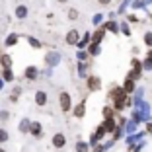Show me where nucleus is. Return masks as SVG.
<instances>
[{
  "mask_svg": "<svg viewBox=\"0 0 152 152\" xmlns=\"http://www.w3.org/2000/svg\"><path fill=\"white\" fill-rule=\"evenodd\" d=\"M58 102H61V107H63V111H68V109H70V96H68L66 92H63V94L58 96Z\"/></svg>",
  "mask_w": 152,
  "mask_h": 152,
  "instance_id": "f257e3e1",
  "label": "nucleus"
},
{
  "mask_svg": "<svg viewBox=\"0 0 152 152\" xmlns=\"http://www.w3.org/2000/svg\"><path fill=\"white\" fill-rule=\"evenodd\" d=\"M78 39H80L78 31H74V29H72V31H68V35H66V43L68 45H76V43H78Z\"/></svg>",
  "mask_w": 152,
  "mask_h": 152,
  "instance_id": "f03ea898",
  "label": "nucleus"
},
{
  "mask_svg": "<svg viewBox=\"0 0 152 152\" xmlns=\"http://www.w3.org/2000/svg\"><path fill=\"white\" fill-rule=\"evenodd\" d=\"M35 102H37V105H45V103H47V94H45V92H37Z\"/></svg>",
  "mask_w": 152,
  "mask_h": 152,
  "instance_id": "7ed1b4c3",
  "label": "nucleus"
},
{
  "mask_svg": "<svg viewBox=\"0 0 152 152\" xmlns=\"http://www.w3.org/2000/svg\"><path fill=\"white\" fill-rule=\"evenodd\" d=\"M88 86H90V90H98L99 88V80L96 78V76H90L88 78Z\"/></svg>",
  "mask_w": 152,
  "mask_h": 152,
  "instance_id": "20e7f679",
  "label": "nucleus"
},
{
  "mask_svg": "<svg viewBox=\"0 0 152 152\" xmlns=\"http://www.w3.org/2000/svg\"><path fill=\"white\" fill-rule=\"evenodd\" d=\"M53 144H55L57 148L64 146V137H63V134H55V139H53Z\"/></svg>",
  "mask_w": 152,
  "mask_h": 152,
  "instance_id": "39448f33",
  "label": "nucleus"
},
{
  "mask_svg": "<svg viewBox=\"0 0 152 152\" xmlns=\"http://www.w3.org/2000/svg\"><path fill=\"white\" fill-rule=\"evenodd\" d=\"M0 64H2V66H6V68H8L10 64H12V58H10L8 55H2V57H0Z\"/></svg>",
  "mask_w": 152,
  "mask_h": 152,
  "instance_id": "423d86ee",
  "label": "nucleus"
},
{
  "mask_svg": "<svg viewBox=\"0 0 152 152\" xmlns=\"http://www.w3.org/2000/svg\"><path fill=\"white\" fill-rule=\"evenodd\" d=\"M31 133L35 134V137H39V134H41V127L37 125V123H33V125H31Z\"/></svg>",
  "mask_w": 152,
  "mask_h": 152,
  "instance_id": "0eeeda50",
  "label": "nucleus"
},
{
  "mask_svg": "<svg viewBox=\"0 0 152 152\" xmlns=\"http://www.w3.org/2000/svg\"><path fill=\"white\" fill-rule=\"evenodd\" d=\"M76 117H82V115H84V103H80V105H78V107H76Z\"/></svg>",
  "mask_w": 152,
  "mask_h": 152,
  "instance_id": "6e6552de",
  "label": "nucleus"
},
{
  "mask_svg": "<svg viewBox=\"0 0 152 152\" xmlns=\"http://www.w3.org/2000/svg\"><path fill=\"white\" fill-rule=\"evenodd\" d=\"M68 18H70V20H74V18H78V12H76V10H74V8H70V10H68Z\"/></svg>",
  "mask_w": 152,
  "mask_h": 152,
  "instance_id": "1a4fd4ad",
  "label": "nucleus"
},
{
  "mask_svg": "<svg viewBox=\"0 0 152 152\" xmlns=\"http://www.w3.org/2000/svg\"><path fill=\"white\" fill-rule=\"evenodd\" d=\"M26 10H27L26 6H20V8H18V16H20V18H23V16H26V14H27Z\"/></svg>",
  "mask_w": 152,
  "mask_h": 152,
  "instance_id": "9d476101",
  "label": "nucleus"
},
{
  "mask_svg": "<svg viewBox=\"0 0 152 152\" xmlns=\"http://www.w3.org/2000/svg\"><path fill=\"white\" fill-rule=\"evenodd\" d=\"M125 92H133V80L125 82Z\"/></svg>",
  "mask_w": 152,
  "mask_h": 152,
  "instance_id": "9b49d317",
  "label": "nucleus"
},
{
  "mask_svg": "<svg viewBox=\"0 0 152 152\" xmlns=\"http://www.w3.org/2000/svg\"><path fill=\"white\" fill-rule=\"evenodd\" d=\"M78 152H88V144L80 142V144H78Z\"/></svg>",
  "mask_w": 152,
  "mask_h": 152,
  "instance_id": "f8f14e48",
  "label": "nucleus"
},
{
  "mask_svg": "<svg viewBox=\"0 0 152 152\" xmlns=\"http://www.w3.org/2000/svg\"><path fill=\"white\" fill-rule=\"evenodd\" d=\"M16 39H18L16 35H10V37H8V41H6V45H14V43H16Z\"/></svg>",
  "mask_w": 152,
  "mask_h": 152,
  "instance_id": "ddd939ff",
  "label": "nucleus"
},
{
  "mask_svg": "<svg viewBox=\"0 0 152 152\" xmlns=\"http://www.w3.org/2000/svg\"><path fill=\"white\" fill-rule=\"evenodd\" d=\"M27 78H35V68H27Z\"/></svg>",
  "mask_w": 152,
  "mask_h": 152,
  "instance_id": "4468645a",
  "label": "nucleus"
},
{
  "mask_svg": "<svg viewBox=\"0 0 152 152\" xmlns=\"http://www.w3.org/2000/svg\"><path fill=\"white\" fill-rule=\"evenodd\" d=\"M6 139H8V133L4 129H0V140H6Z\"/></svg>",
  "mask_w": 152,
  "mask_h": 152,
  "instance_id": "2eb2a0df",
  "label": "nucleus"
},
{
  "mask_svg": "<svg viewBox=\"0 0 152 152\" xmlns=\"http://www.w3.org/2000/svg\"><path fill=\"white\" fill-rule=\"evenodd\" d=\"M144 41H146V45H152V33H146V35H144Z\"/></svg>",
  "mask_w": 152,
  "mask_h": 152,
  "instance_id": "dca6fc26",
  "label": "nucleus"
},
{
  "mask_svg": "<svg viewBox=\"0 0 152 152\" xmlns=\"http://www.w3.org/2000/svg\"><path fill=\"white\" fill-rule=\"evenodd\" d=\"M102 37H103V31H98V33H96V35H94V41H96V43H98V41L102 39Z\"/></svg>",
  "mask_w": 152,
  "mask_h": 152,
  "instance_id": "f3484780",
  "label": "nucleus"
},
{
  "mask_svg": "<svg viewBox=\"0 0 152 152\" xmlns=\"http://www.w3.org/2000/svg\"><path fill=\"white\" fill-rule=\"evenodd\" d=\"M4 78H6V80H12V72H10L8 68L4 70Z\"/></svg>",
  "mask_w": 152,
  "mask_h": 152,
  "instance_id": "a211bd4d",
  "label": "nucleus"
},
{
  "mask_svg": "<svg viewBox=\"0 0 152 152\" xmlns=\"http://www.w3.org/2000/svg\"><path fill=\"white\" fill-rule=\"evenodd\" d=\"M103 115H105V117H111V109L105 107V109H103Z\"/></svg>",
  "mask_w": 152,
  "mask_h": 152,
  "instance_id": "6ab92c4d",
  "label": "nucleus"
},
{
  "mask_svg": "<svg viewBox=\"0 0 152 152\" xmlns=\"http://www.w3.org/2000/svg\"><path fill=\"white\" fill-rule=\"evenodd\" d=\"M98 2H99V4H103V6H107L109 2H111V0H98Z\"/></svg>",
  "mask_w": 152,
  "mask_h": 152,
  "instance_id": "aec40b11",
  "label": "nucleus"
},
{
  "mask_svg": "<svg viewBox=\"0 0 152 152\" xmlns=\"http://www.w3.org/2000/svg\"><path fill=\"white\" fill-rule=\"evenodd\" d=\"M58 2H66V0H58Z\"/></svg>",
  "mask_w": 152,
  "mask_h": 152,
  "instance_id": "412c9836",
  "label": "nucleus"
},
{
  "mask_svg": "<svg viewBox=\"0 0 152 152\" xmlns=\"http://www.w3.org/2000/svg\"><path fill=\"white\" fill-rule=\"evenodd\" d=\"M0 152H4V150H0Z\"/></svg>",
  "mask_w": 152,
  "mask_h": 152,
  "instance_id": "4be33fe9",
  "label": "nucleus"
}]
</instances>
